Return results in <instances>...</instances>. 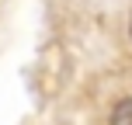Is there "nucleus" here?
Wrapping results in <instances>:
<instances>
[{
	"instance_id": "obj_1",
	"label": "nucleus",
	"mask_w": 132,
	"mask_h": 125,
	"mask_svg": "<svg viewBox=\"0 0 132 125\" xmlns=\"http://www.w3.org/2000/svg\"><path fill=\"white\" fill-rule=\"evenodd\" d=\"M108 125H132V94H122V97L111 101V108H108Z\"/></svg>"
},
{
	"instance_id": "obj_2",
	"label": "nucleus",
	"mask_w": 132,
	"mask_h": 125,
	"mask_svg": "<svg viewBox=\"0 0 132 125\" xmlns=\"http://www.w3.org/2000/svg\"><path fill=\"white\" fill-rule=\"evenodd\" d=\"M129 42H132V14H129Z\"/></svg>"
}]
</instances>
